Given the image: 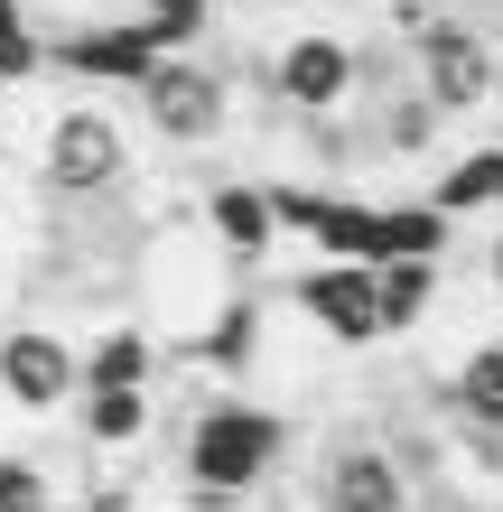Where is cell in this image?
Here are the masks:
<instances>
[{
	"label": "cell",
	"mask_w": 503,
	"mask_h": 512,
	"mask_svg": "<svg viewBox=\"0 0 503 512\" xmlns=\"http://www.w3.org/2000/svg\"><path fill=\"white\" fill-rule=\"evenodd\" d=\"M289 317L308 326L317 345H336V354H373L382 345V298H373V261H299L289 280L271 289Z\"/></svg>",
	"instance_id": "8992f818"
},
{
	"label": "cell",
	"mask_w": 503,
	"mask_h": 512,
	"mask_svg": "<svg viewBox=\"0 0 503 512\" xmlns=\"http://www.w3.org/2000/svg\"><path fill=\"white\" fill-rule=\"evenodd\" d=\"M131 122L159 149H224L233 140V75H224V56L215 47L159 56V66L131 84Z\"/></svg>",
	"instance_id": "3957f363"
},
{
	"label": "cell",
	"mask_w": 503,
	"mask_h": 512,
	"mask_svg": "<svg viewBox=\"0 0 503 512\" xmlns=\"http://www.w3.org/2000/svg\"><path fill=\"white\" fill-rule=\"evenodd\" d=\"M66 419H75L84 457H131V447L159 438V391H84Z\"/></svg>",
	"instance_id": "4fadbf2b"
},
{
	"label": "cell",
	"mask_w": 503,
	"mask_h": 512,
	"mask_svg": "<svg viewBox=\"0 0 503 512\" xmlns=\"http://www.w3.org/2000/svg\"><path fill=\"white\" fill-rule=\"evenodd\" d=\"M224 10H271V0H224Z\"/></svg>",
	"instance_id": "44dd1931"
},
{
	"label": "cell",
	"mask_w": 503,
	"mask_h": 512,
	"mask_svg": "<svg viewBox=\"0 0 503 512\" xmlns=\"http://www.w3.org/2000/svg\"><path fill=\"white\" fill-rule=\"evenodd\" d=\"M196 224H205V243H215L233 270H252V261H271L280 252V224H271V177H215L196 205Z\"/></svg>",
	"instance_id": "30bf717a"
},
{
	"label": "cell",
	"mask_w": 503,
	"mask_h": 512,
	"mask_svg": "<svg viewBox=\"0 0 503 512\" xmlns=\"http://www.w3.org/2000/svg\"><path fill=\"white\" fill-rule=\"evenodd\" d=\"M159 38L140 19H84V28H47V75L84 84V94H131L140 75L159 66Z\"/></svg>",
	"instance_id": "ba28073f"
},
{
	"label": "cell",
	"mask_w": 503,
	"mask_h": 512,
	"mask_svg": "<svg viewBox=\"0 0 503 512\" xmlns=\"http://www.w3.org/2000/svg\"><path fill=\"white\" fill-rule=\"evenodd\" d=\"M317 512H420V485L382 447V429H345L317 457Z\"/></svg>",
	"instance_id": "9c48e42d"
},
{
	"label": "cell",
	"mask_w": 503,
	"mask_h": 512,
	"mask_svg": "<svg viewBox=\"0 0 503 512\" xmlns=\"http://www.w3.org/2000/svg\"><path fill=\"white\" fill-rule=\"evenodd\" d=\"M28 28H38V19H28V0H0V47H10V38H28Z\"/></svg>",
	"instance_id": "d6986e66"
},
{
	"label": "cell",
	"mask_w": 503,
	"mask_h": 512,
	"mask_svg": "<svg viewBox=\"0 0 503 512\" xmlns=\"http://www.w3.org/2000/svg\"><path fill=\"white\" fill-rule=\"evenodd\" d=\"M84 391L75 336L47 317H0V410L10 419H66Z\"/></svg>",
	"instance_id": "52a82bcc"
},
{
	"label": "cell",
	"mask_w": 503,
	"mask_h": 512,
	"mask_svg": "<svg viewBox=\"0 0 503 512\" xmlns=\"http://www.w3.org/2000/svg\"><path fill=\"white\" fill-rule=\"evenodd\" d=\"M131 19L150 28V38H159L168 56H196V47H215L224 0H131Z\"/></svg>",
	"instance_id": "2e32d148"
},
{
	"label": "cell",
	"mask_w": 503,
	"mask_h": 512,
	"mask_svg": "<svg viewBox=\"0 0 503 512\" xmlns=\"http://www.w3.org/2000/svg\"><path fill=\"white\" fill-rule=\"evenodd\" d=\"M401 56H410V84L429 94L438 122H476V112L503 94V38H494L485 19H466V10L429 19V28H410Z\"/></svg>",
	"instance_id": "277c9868"
},
{
	"label": "cell",
	"mask_w": 503,
	"mask_h": 512,
	"mask_svg": "<svg viewBox=\"0 0 503 512\" xmlns=\"http://www.w3.org/2000/svg\"><path fill=\"white\" fill-rule=\"evenodd\" d=\"M75 364H84V391H159L168 345H159L150 317H112L94 345H75ZM84 391H75V401H84Z\"/></svg>",
	"instance_id": "8fae6325"
},
{
	"label": "cell",
	"mask_w": 503,
	"mask_h": 512,
	"mask_svg": "<svg viewBox=\"0 0 503 512\" xmlns=\"http://www.w3.org/2000/svg\"><path fill=\"white\" fill-rule=\"evenodd\" d=\"M438 289H448V261H373V298H382V345L420 336Z\"/></svg>",
	"instance_id": "5bb4252c"
},
{
	"label": "cell",
	"mask_w": 503,
	"mask_h": 512,
	"mask_svg": "<svg viewBox=\"0 0 503 512\" xmlns=\"http://www.w3.org/2000/svg\"><path fill=\"white\" fill-rule=\"evenodd\" d=\"M289 457V410L252 391H205L177 429V512H243Z\"/></svg>",
	"instance_id": "7a4b0ae2"
},
{
	"label": "cell",
	"mask_w": 503,
	"mask_h": 512,
	"mask_svg": "<svg viewBox=\"0 0 503 512\" xmlns=\"http://www.w3.org/2000/svg\"><path fill=\"white\" fill-rule=\"evenodd\" d=\"M476 280H485V298H494V308H503V224L485 233V252H476Z\"/></svg>",
	"instance_id": "ac0fdd59"
},
{
	"label": "cell",
	"mask_w": 503,
	"mask_h": 512,
	"mask_svg": "<svg viewBox=\"0 0 503 512\" xmlns=\"http://www.w3.org/2000/svg\"><path fill=\"white\" fill-rule=\"evenodd\" d=\"M429 401H438V419H448V429H485V438H503V336H476L448 373L429 382Z\"/></svg>",
	"instance_id": "7c38bea8"
},
{
	"label": "cell",
	"mask_w": 503,
	"mask_h": 512,
	"mask_svg": "<svg viewBox=\"0 0 503 512\" xmlns=\"http://www.w3.org/2000/svg\"><path fill=\"white\" fill-rule=\"evenodd\" d=\"M457 10H466V19H485L494 38H503V0H457Z\"/></svg>",
	"instance_id": "ffe728a7"
},
{
	"label": "cell",
	"mask_w": 503,
	"mask_h": 512,
	"mask_svg": "<svg viewBox=\"0 0 503 512\" xmlns=\"http://www.w3.org/2000/svg\"><path fill=\"white\" fill-rule=\"evenodd\" d=\"M494 140H503V94H494Z\"/></svg>",
	"instance_id": "7402d4cb"
},
{
	"label": "cell",
	"mask_w": 503,
	"mask_h": 512,
	"mask_svg": "<svg viewBox=\"0 0 503 512\" xmlns=\"http://www.w3.org/2000/svg\"><path fill=\"white\" fill-rule=\"evenodd\" d=\"M84 485H66L47 457H28V447H0V512H75Z\"/></svg>",
	"instance_id": "9a60e30c"
},
{
	"label": "cell",
	"mask_w": 503,
	"mask_h": 512,
	"mask_svg": "<svg viewBox=\"0 0 503 512\" xmlns=\"http://www.w3.org/2000/svg\"><path fill=\"white\" fill-rule=\"evenodd\" d=\"M261 103H280L289 122H327V112H354V28H289V38L252 66Z\"/></svg>",
	"instance_id": "5b68a950"
},
{
	"label": "cell",
	"mask_w": 503,
	"mask_h": 512,
	"mask_svg": "<svg viewBox=\"0 0 503 512\" xmlns=\"http://www.w3.org/2000/svg\"><path fill=\"white\" fill-rule=\"evenodd\" d=\"M457 0H382V28L392 38H410V28H429V19H448Z\"/></svg>",
	"instance_id": "e0dca14e"
},
{
	"label": "cell",
	"mask_w": 503,
	"mask_h": 512,
	"mask_svg": "<svg viewBox=\"0 0 503 512\" xmlns=\"http://www.w3.org/2000/svg\"><path fill=\"white\" fill-rule=\"evenodd\" d=\"M28 187H38L47 215H112V205H131V187H140V122L112 94L66 84V94L38 112Z\"/></svg>",
	"instance_id": "6da1fadb"
}]
</instances>
